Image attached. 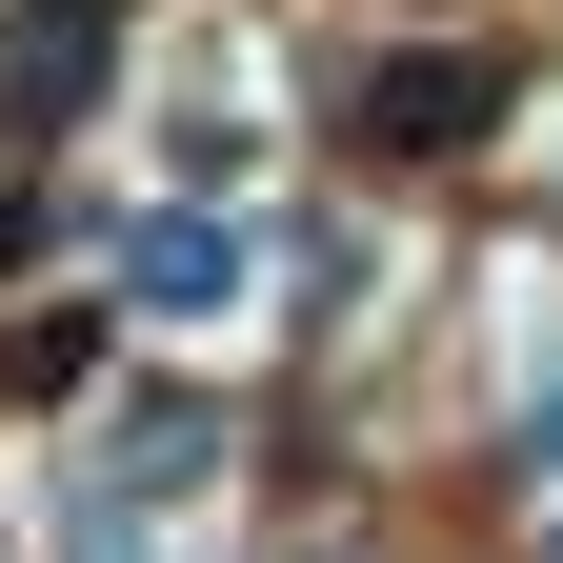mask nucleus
I'll return each instance as SVG.
<instances>
[{
  "label": "nucleus",
  "instance_id": "nucleus-2",
  "mask_svg": "<svg viewBox=\"0 0 563 563\" xmlns=\"http://www.w3.org/2000/svg\"><path fill=\"white\" fill-rule=\"evenodd\" d=\"M101 60H121V21H101V0H21V60H0V81H21V101H81Z\"/></svg>",
  "mask_w": 563,
  "mask_h": 563
},
{
  "label": "nucleus",
  "instance_id": "nucleus-3",
  "mask_svg": "<svg viewBox=\"0 0 563 563\" xmlns=\"http://www.w3.org/2000/svg\"><path fill=\"white\" fill-rule=\"evenodd\" d=\"M141 302H162V322H201V302H242V242H201V222H162V242H141Z\"/></svg>",
  "mask_w": 563,
  "mask_h": 563
},
{
  "label": "nucleus",
  "instance_id": "nucleus-1",
  "mask_svg": "<svg viewBox=\"0 0 563 563\" xmlns=\"http://www.w3.org/2000/svg\"><path fill=\"white\" fill-rule=\"evenodd\" d=\"M483 121H504V60H483V41H402V60H363V141H383V162H463Z\"/></svg>",
  "mask_w": 563,
  "mask_h": 563
}]
</instances>
